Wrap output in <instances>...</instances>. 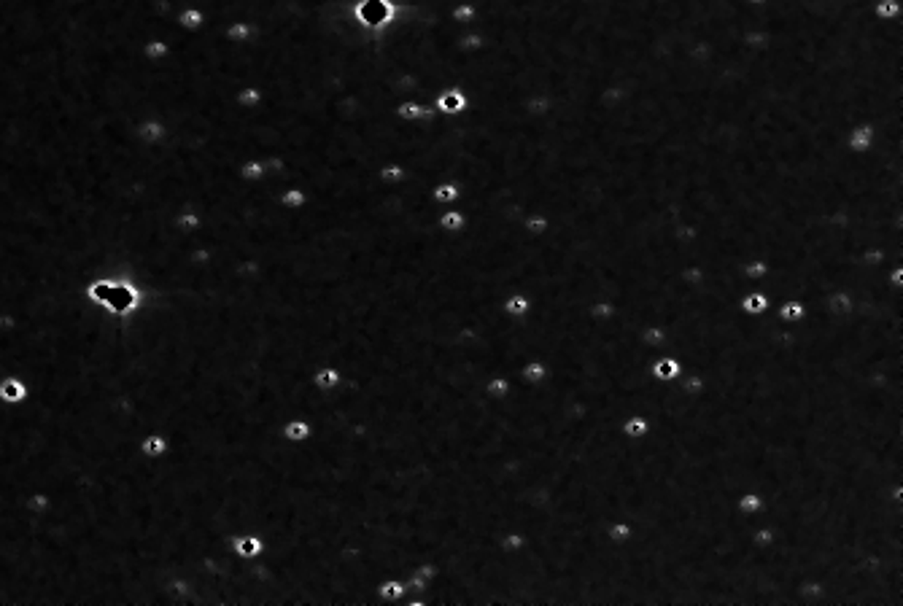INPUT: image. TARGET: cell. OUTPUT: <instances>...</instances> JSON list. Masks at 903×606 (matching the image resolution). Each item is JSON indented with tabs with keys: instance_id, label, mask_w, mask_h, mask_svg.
Returning a JSON list of instances; mask_svg holds the SVG:
<instances>
[{
	"instance_id": "cell-1",
	"label": "cell",
	"mask_w": 903,
	"mask_h": 606,
	"mask_svg": "<svg viewBox=\"0 0 903 606\" xmlns=\"http://www.w3.org/2000/svg\"><path fill=\"white\" fill-rule=\"evenodd\" d=\"M432 105H435V111L445 114V116H464L469 108V97L462 87H448L432 100Z\"/></svg>"
},
{
	"instance_id": "cell-2",
	"label": "cell",
	"mask_w": 903,
	"mask_h": 606,
	"mask_svg": "<svg viewBox=\"0 0 903 606\" xmlns=\"http://www.w3.org/2000/svg\"><path fill=\"white\" fill-rule=\"evenodd\" d=\"M877 141H879L877 127L868 124V121H860V124H854L852 130L847 132V151H852V154H866V151H871V148L877 145Z\"/></svg>"
},
{
	"instance_id": "cell-3",
	"label": "cell",
	"mask_w": 903,
	"mask_h": 606,
	"mask_svg": "<svg viewBox=\"0 0 903 606\" xmlns=\"http://www.w3.org/2000/svg\"><path fill=\"white\" fill-rule=\"evenodd\" d=\"M30 396V386L22 375H6L0 377V402L3 404H22Z\"/></svg>"
},
{
	"instance_id": "cell-4",
	"label": "cell",
	"mask_w": 903,
	"mask_h": 606,
	"mask_svg": "<svg viewBox=\"0 0 903 606\" xmlns=\"http://www.w3.org/2000/svg\"><path fill=\"white\" fill-rule=\"evenodd\" d=\"M650 372H653V377L660 380V383H672V380H677L683 375V362L674 353H660L650 364Z\"/></svg>"
},
{
	"instance_id": "cell-5",
	"label": "cell",
	"mask_w": 903,
	"mask_h": 606,
	"mask_svg": "<svg viewBox=\"0 0 903 606\" xmlns=\"http://www.w3.org/2000/svg\"><path fill=\"white\" fill-rule=\"evenodd\" d=\"M435 105H423V103H415V100H405V103H399L396 108H394V116L399 121H405V124H410V121H429V119H435Z\"/></svg>"
},
{
	"instance_id": "cell-6",
	"label": "cell",
	"mask_w": 903,
	"mask_h": 606,
	"mask_svg": "<svg viewBox=\"0 0 903 606\" xmlns=\"http://www.w3.org/2000/svg\"><path fill=\"white\" fill-rule=\"evenodd\" d=\"M774 305H771V299H769V294L763 289H750L747 294H742V299H739V310L744 315H763V313H769Z\"/></svg>"
},
{
	"instance_id": "cell-7",
	"label": "cell",
	"mask_w": 903,
	"mask_h": 606,
	"mask_svg": "<svg viewBox=\"0 0 903 606\" xmlns=\"http://www.w3.org/2000/svg\"><path fill=\"white\" fill-rule=\"evenodd\" d=\"M342 383V372L335 364H321L310 372V386L316 391H335Z\"/></svg>"
},
{
	"instance_id": "cell-8",
	"label": "cell",
	"mask_w": 903,
	"mask_h": 606,
	"mask_svg": "<svg viewBox=\"0 0 903 606\" xmlns=\"http://www.w3.org/2000/svg\"><path fill=\"white\" fill-rule=\"evenodd\" d=\"M736 512L744 515V517H760L763 520V512H766L763 493H757V490H742L736 496Z\"/></svg>"
},
{
	"instance_id": "cell-9",
	"label": "cell",
	"mask_w": 903,
	"mask_h": 606,
	"mask_svg": "<svg viewBox=\"0 0 903 606\" xmlns=\"http://www.w3.org/2000/svg\"><path fill=\"white\" fill-rule=\"evenodd\" d=\"M547 377H550V369H547V364L545 362H539V359H529V362L520 364V372H518L520 386H542Z\"/></svg>"
},
{
	"instance_id": "cell-10",
	"label": "cell",
	"mask_w": 903,
	"mask_h": 606,
	"mask_svg": "<svg viewBox=\"0 0 903 606\" xmlns=\"http://www.w3.org/2000/svg\"><path fill=\"white\" fill-rule=\"evenodd\" d=\"M532 310H534V305H532L529 294H523V291H513V294H507L502 299V313L507 315V318L518 321V318H526Z\"/></svg>"
},
{
	"instance_id": "cell-11",
	"label": "cell",
	"mask_w": 903,
	"mask_h": 606,
	"mask_svg": "<svg viewBox=\"0 0 903 606\" xmlns=\"http://www.w3.org/2000/svg\"><path fill=\"white\" fill-rule=\"evenodd\" d=\"M407 596V582L405 580H399V577H386V580H380L378 585H375V598L378 601H402Z\"/></svg>"
},
{
	"instance_id": "cell-12",
	"label": "cell",
	"mask_w": 903,
	"mask_h": 606,
	"mask_svg": "<svg viewBox=\"0 0 903 606\" xmlns=\"http://www.w3.org/2000/svg\"><path fill=\"white\" fill-rule=\"evenodd\" d=\"M825 310L830 315H852L857 310V302L850 291L839 289V291H830L825 296Z\"/></svg>"
},
{
	"instance_id": "cell-13",
	"label": "cell",
	"mask_w": 903,
	"mask_h": 606,
	"mask_svg": "<svg viewBox=\"0 0 903 606\" xmlns=\"http://www.w3.org/2000/svg\"><path fill=\"white\" fill-rule=\"evenodd\" d=\"M281 434L289 445H302V442H308L313 436V423L305 420V418H292V420H286Z\"/></svg>"
},
{
	"instance_id": "cell-14",
	"label": "cell",
	"mask_w": 903,
	"mask_h": 606,
	"mask_svg": "<svg viewBox=\"0 0 903 606\" xmlns=\"http://www.w3.org/2000/svg\"><path fill=\"white\" fill-rule=\"evenodd\" d=\"M774 313L784 323H801L806 315H809V310H806V305L801 299H782V302L774 305Z\"/></svg>"
},
{
	"instance_id": "cell-15",
	"label": "cell",
	"mask_w": 903,
	"mask_h": 606,
	"mask_svg": "<svg viewBox=\"0 0 903 606\" xmlns=\"http://www.w3.org/2000/svg\"><path fill=\"white\" fill-rule=\"evenodd\" d=\"M437 226L439 232H445V235H462L469 226V218H466L464 211H445V213L437 216Z\"/></svg>"
},
{
	"instance_id": "cell-16",
	"label": "cell",
	"mask_w": 903,
	"mask_h": 606,
	"mask_svg": "<svg viewBox=\"0 0 903 606\" xmlns=\"http://www.w3.org/2000/svg\"><path fill=\"white\" fill-rule=\"evenodd\" d=\"M871 17L879 22H895L903 17V0H874Z\"/></svg>"
},
{
	"instance_id": "cell-17",
	"label": "cell",
	"mask_w": 903,
	"mask_h": 606,
	"mask_svg": "<svg viewBox=\"0 0 903 606\" xmlns=\"http://www.w3.org/2000/svg\"><path fill=\"white\" fill-rule=\"evenodd\" d=\"M523 111L529 114V116H547L550 111H553V97L547 95V92H534V95H529V97H523Z\"/></svg>"
},
{
	"instance_id": "cell-18",
	"label": "cell",
	"mask_w": 903,
	"mask_h": 606,
	"mask_svg": "<svg viewBox=\"0 0 903 606\" xmlns=\"http://www.w3.org/2000/svg\"><path fill=\"white\" fill-rule=\"evenodd\" d=\"M617 313H620V308L612 302V299H607V296H599V299H593L590 305H588V315H590V321H612V318H617Z\"/></svg>"
},
{
	"instance_id": "cell-19",
	"label": "cell",
	"mask_w": 903,
	"mask_h": 606,
	"mask_svg": "<svg viewBox=\"0 0 903 606\" xmlns=\"http://www.w3.org/2000/svg\"><path fill=\"white\" fill-rule=\"evenodd\" d=\"M620 431H623V436H629V439H645V436L650 434V420L645 415H629V418H623Z\"/></svg>"
},
{
	"instance_id": "cell-20",
	"label": "cell",
	"mask_w": 903,
	"mask_h": 606,
	"mask_svg": "<svg viewBox=\"0 0 903 606\" xmlns=\"http://www.w3.org/2000/svg\"><path fill=\"white\" fill-rule=\"evenodd\" d=\"M432 199L437 205H453L462 199V186L456 181H439L437 186L432 189Z\"/></svg>"
},
{
	"instance_id": "cell-21",
	"label": "cell",
	"mask_w": 903,
	"mask_h": 606,
	"mask_svg": "<svg viewBox=\"0 0 903 606\" xmlns=\"http://www.w3.org/2000/svg\"><path fill=\"white\" fill-rule=\"evenodd\" d=\"M520 224H523V232H526L529 238H542V235H547L550 226H553L550 216H545V213H526Z\"/></svg>"
},
{
	"instance_id": "cell-22",
	"label": "cell",
	"mask_w": 903,
	"mask_h": 606,
	"mask_svg": "<svg viewBox=\"0 0 903 606\" xmlns=\"http://www.w3.org/2000/svg\"><path fill=\"white\" fill-rule=\"evenodd\" d=\"M510 393H515V388H513V383H510V377H505V375H493L491 377L489 383H486V396L489 399H507Z\"/></svg>"
},
{
	"instance_id": "cell-23",
	"label": "cell",
	"mask_w": 903,
	"mask_h": 606,
	"mask_svg": "<svg viewBox=\"0 0 903 606\" xmlns=\"http://www.w3.org/2000/svg\"><path fill=\"white\" fill-rule=\"evenodd\" d=\"M753 544L760 547V550L777 547V531H774V526H769V523H757L755 528H753Z\"/></svg>"
},
{
	"instance_id": "cell-24",
	"label": "cell",
	"mask_w": 903,
	"mask_h": 606,
	"mask_svg": "<svg viewBox=\"0 0 903 606\" xmlns=\"http://www.w3.org/2000/svg\"><path fill=\"white\" fill-rule=\"evenodd\" d=\"M499 547H502V553L505 555H518L523 547H526V536L520 531H507L502 539H499Z\"/></svg>"
},
{
	"instance_id": "cell-25",
	"label": "cell",
	"mask_w": 903,
	"mask_h": 606,
	"mask_svg": "<svg viewBox=\"0 0 903 606\" xmlns=\"http://www.w3.org/2000/svg\"><path fill=\"white\" fill-rule=\"evenodd\" d=\"M631 536H634V528L626 520H615V523L607 526V539H610L612 544H626Z\"/></svg>"
},
{
	"instance_id": "cell-26",
	"label": "cell",
	"mask_w": 903,
	"mask_h": 606,
	"mask_svg": "<svg viewBox=\"0 0 903 606\" xmlns=\"http://www.w3.org/2000/svg\"><path fill=\"white\" fill-rule=\"evenodd\" d=\"M380 184H405L407 181V168L405 165H386L378 172Z\"/></svg>"
},
{
	"instance_id": "cell-27",
	"label": "cell",
	"mask_w": 903,
	"mask_h": 606,
	"mask_svg": "<svg viewBox=\"0 0 903 606\" xmlns=\"http://www.w3.org/2000/svg\"><path fill=\"white\" fill-rule=\"evenodd\" d=\"M456 46L462 48L464 54L483 51V46H486V35H483V33H466V35H462V38H459V44H456Z\"/></svg>"
},
{
	"instance_id": "cell-28",
	"label": "cell",
	"mask_w": 903,
	"mask_h": 606,
	"mask_svg": "<svg viewBox=\"0 0 903 606\" xmlns=\"http://www.w3.org/2000/svg\"><path fill=\"white\" fill-rule=\"evenodd\" d=\"M450 17H453V22H459V24L475 22V17H477V3H456L453 11H450Z\"/></svg>"
},
{
	"instance_id": "cell-29",
	"label": "cell",
	"mask_w": 903,
	"mask_h": 606,
	"mask_svg": "<svg viewBox=\"0 0 903 606\" xmlns=\"http://www.w3.org/2000/svg\"><path fill=\"white\" fill-rule=\"evenodd\" d=\"M262 539L259 536H243V539H238V553L240 555H245V558H254V555H259L262 553Z\"/></svg>"
},
{
	"instance_id": "cell-30",
	"label": "cell",
	"mask_w": 903,
	"mask_h": 606,
	"mask_svg": "<svg viewBox=\"0 0 903 606\" xmlns=\"http://www.w3.org/2000/svg\"><path fill=\"white\" fill-rule=\"evenodd\" d=\"M305 202H308V194H302L299 189H289L286 194H281V205L289 211H299Z\"/></svg>"
},
{
	"instance_id": "cell-31",
	"label": "cell",
	"mask_w": 903,
	"mask_h": 606,
	"mask_svg": "<svg viewBox=\"0 0 903 606\" xmlns=\"http://www.w3.org/2000/svg\"><path fill=\"white\" fill-rule=\"evenodd\" d=\"M165 439L162 436H148V439H143V453L146 456H162L165 453Z\"/></svg>"
},
{
	"instance_id": "cell-32",
	"label": "cell",
	"mask_w": 903,
	"mask_h": 606,
	"mask_svg": "<svg viewBox=\"0 0 903 606\" xmlns=\"http://www.w3.org/2000/svg\"><path fill=\"white\" fill-rule=\"evenodd\" d=\"M243 175L245 178H262L265 175V165H259V162H248L243 168Z\"/></svg>"
},
{
	"instance_id": "cell-33",
	"label": "cell",
	"mask_w": 903,
	"mask_h": 606,
	"mask_svg": "<svg viewBox=\"0 0 903 606\" xmlns=\"http://www.w3.org/2000/svg\"><path fill=\"white\" fill-rule=\"evenodd\" d=\"M162 135V127L159 124H143V138L146 141H154V138H159Z\"/></svg>"
},
{
	"instance_id": "cell-34",
	"label": "cell",
	"mask_w": 903,
	"mask_h": 606,
	"mask_svg": "<svg viewBox=\"0 0 903 606\" xmlns=\"http://www.w3.org/2000/svg\"><path fill=\"white\" fill-rule=\"evenodd\" d=\"M248 35H251V27L248 24H235L229 30V38H248Z\"/></svg>"
},
{
	"instance_id": "cell-35",
	"label": "cell",
	"mask_w": 903,
	"mask_h": 606,
	"mask_svg": "<svg viewBox=\"0 0 903 606\" xmlns=\"http://www.w3.org/2000/svg\"><path fill=\"white\" fill-rule=\"evenodd\" d=\"M181 19H184V24H186V27H197V24H200V19H202V17H200V14H197V11H186V14H184V17H181Z\"/></svg>"
},
{
	"instance_id": "cell-36",
	"label": "cell",
	"mask_w": 903,
	"mask_h": 606,
	"mask_svg": "<svg viewBox=\"0 0 903 606\" xmlns=\"http://www.w3.org/2000/svg\"><path fill=\"white\" fill-rule=\"evenodd\" d=\"M259 97H262V95H259L256 89H251V92H243V95H240V100H243V103H259Z\"/></svg>"
},
{
	"instance_id": "cell-37",
	"label": "cell",
	"mask_w": 903,
	"mask_h": 606,
	"mask_svg": "<svg viewBox=\"0 0 903 606\" xmlns=\"http://www.w3.org/2000/svg\"><path fill=\"white\" fill-rule=\"evenodd\" d=\"M146 51L148 54H154V57H159V54H165V46H162V44H154V46H148Z\"/></svg>"
},
{
	"instance_id": "cell-38",
	"label": "cell",
	"mask_w": 903,
	"mask_h": 606,
	"mask_svg": "<svg viewBox=\"0 0 903 606\" xmlns=\"http://www.w3.org/2000/svg\"><path fill=\"white\" fill-rule=\"evenodd\" d=\"M744 3H750V6H766L769 0H744Z\"/></svg>"
},
{
	"instance_id": "cell-39",
	"label": "cell",
	"mask_w": 903,
	"mask_h": 606,
	"mask_svg": "<svg viewBox=\"0 0 903 606\" xmlns=\"http://www.w3.org/2000/svg\"><path fill=\"white\" fill-rule=\"evenodd\" d=\"M656 3H663V0H656Z\"/></svg>"
},
{
	"instance_id": "cell-40",
	"label": "cell",
	"mask_w": 903,
	"mask_h": 606,
	"mask_svg": "<svg viewBox=\"0 0 903 606\" xmlns=\"http://www.w3.org/2000/svg\"><path fill=\"white\" fill-rule=\"evenodd\" d=\"M847 3H852V0H847Z\"/></svg>"
}]
</instances>
